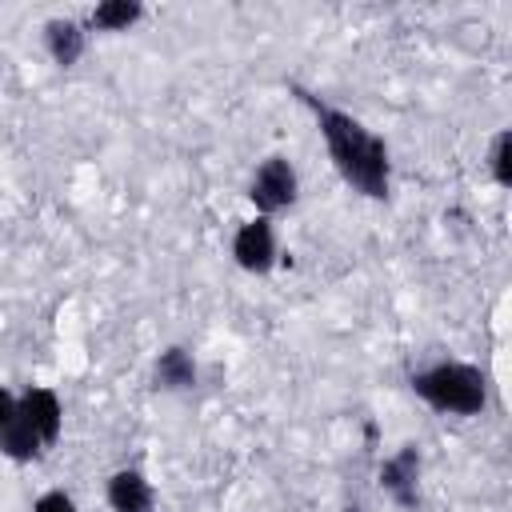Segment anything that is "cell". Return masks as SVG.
<instances>
[{
    "label": "cell",
    "instance_id": "5",
    "mask_svg": "<svg viewBox=\"0 0 512 512\" xmlns=\"http://www.w3.org/2000/svg\"><path fill=\"white\" fill-rule=\"evenodd\" d=\"M420 476H424V456H420V444H400L392 456L380 460V472H376V484L380 492L396 504V508H420Z\"/></svg>",
    "mask_w": 512,
    "mask_h": 512
},
{
    "label": "cell",
    "instance_id": "6",
    "mask_svg": "<svg viewBox=\"0 0 512 512\" xmlns=\"http://www.w3.org/2000/svg\"><path fill=\"white\" fill-rule=\"evenodd\" d=\"M16 416L36 432V440L44 448H56V440L64 432V400H60L56 388L28 384L24 392H16Z\"/></svg>",
    "mask_w": 512,
    "mask_h": 512
},
{
    "label": "cell",
    "instance_id": "2",
    "mask_svg": "<svg viewBox=\"0 0 512 512\" xmlns=\"http://www.w3.org/2000/svg\"><path fill=\"white\" fill-rule=\"evenodd\" d=\"M408 388L420 404H428L440 416H480L488 408V372L472 360H432L408 376Z\"/></svg>",
    "mask_w": 512,
    "mask_h": 512
},
{
    "label": "cell",
    "instance_id": "8",
    "mask_svg": "<svg viewBox=\"0 0 512 512\" xmlns=\"http://www.w3.org/2000/svg\"><path fill=\"white\" fill-rule=\"evenodd\" d=\"M44 52L56 68H76L80 56L88 52V24H80L76 16H52L44 20Z\"/></svg>",
    "mask_w": 512,
    "mask_h": 512
},
{
    "label": "cell",
    "instance_id": "13",
    "mask_svg": "<svg viewBox=\"0 0 512 512\" xmlns=\"http://www.w3.org/2000/svg\"><path fill=\"white\" fill-rule=\"evenodd\" d=\"M32 512H80V504L72 500V492L48 488V492H40V496L32 500Z\"/></svg>",
    "mask_w": 512,
    "mask_h": 512
},
{
    "label": "cell",
    "instance_id": "4",
    "mask_svg": "<svg viewBox=\"0 0 512 512\" xmlns=\"http://www.w3.org/2000/svg\"><path fill=\"white\" fill-rule=\"evenodd\" d=\"M232 260L248 276H268L280 260V236L268 216H248L232 232Z\"/></svg>",
    "mask_w": 512,
    "mask_h": 512
},
{
    "label": "cell",
    "instance_id": "3",
    "mask_svg": "<svg viewBox=\"0 0 512 512\" xmlns=\"http://www.w3.org/2000/svg\"><path fill=\"white\" fill-rule=\"evenodd\" d=\"M248 200L256 208V216H276V212H288L296 200H300V172L296 164L284 156V152H272L256 164L252 180H248Z\"/></svg>",
    "mask_w": 512,
    "mask_h": 512
},
{
    "label": "cell",
    "instance_id": "15",
    "mask_svg": "<svg viewBox=\"0 0 512 512\" xmlns=\"http://www.w3.org/2000/svg\"><path fill=\"white\" fill-rule=\"evenodd\" d=\"M340 512H360V508H340Z\"/></svg>",
    "mask_w": 512,
    "mask_h": 512
},
{
    "label": "cell",
    "instance_id": "10",
    "mask_svg": "<svg viewBox=\"0 0 512 512\" xmlns=\"http://www.w3.org/2000/svg\"><path fill=\"white\" fill-rule=\"evenodd\" d=\"M144 16H148V8L140 0H100L84 24H88V32H132Z\"/></svg>",
    "mask_w": 512,
    "mask_h": 512
},
{
    "label": "cell",
    "instance_id": "14",
    "mask_svg": "<svg viewBox=\"0 0 512 512\" xmlns=\"http://www.w3.org/2000/svg\"><path fill=\"white\" fill-rule=\"evenodd\" d=\"M12 416H16V392L0 384V432L12 424Z\"/></svg>",
    "mask_w": 512,
    "mask_h": 512
},
{
    "label": "cell",
    "instance_id": "1",
    "mask_svg": "<svg viewBox=\"0 0 512 512\" xmlns=\"http://www.w3.org/2000/svg\"><path fill=\"white\" fill-rule=\"evenodd\" d=\"M292 92L312 112L316 132H320L328 160L340 172V180L352 192H360L364 200H388L392 196V152H388L384 136H376L360 116L320 100L316 92H308L300 84H292Z\"/></svg>",
    "mask_w": 512,
    "mask_h": 512
},
{
    "label": "cell",
    "instance_id": "11",
    "mask_svg": "<svg viewBox=\"0 0 512 512\" xmlns=\"http://www.w3.org/2000/svg\"><path fill=\"white\" fill-rule=\"evenodd\" d=\"M48 448L36 440V432L20 420V416H12V424L0 432V456H8L12 464H32V460H40Z\"/></svg>",
    "mask_w": 512,
    "mask_h": 512
},
{
    "label": "cell",
    "instance_id": "9",
    "mask_svg": "<svg viewBox=\"0 0 512 512\" xmlns=\"http://www.w3.org/2000/svg\"><path fill=\"white\" fill-rule=\"evenodd\" d=\"M152 380H156V388H164V392H188V388L200 384V364H196V356H192L184 344H168V348L152 360Z\"/></svg>",
    "mask_w": 512,
    "mask_h": 512
},
{
    "label": "cell",
    "instance_id": "12",
    "mask_svg": "<svg viewBox=\"0 0 512 512\" xmlns=\"http://www.w3.org/2000/svg\"><path fill=\"white\" fill-rule=\"evenodd\" d=\"M488 176L496 188H512V132L500 128L488 144Z\"/></svg>",
    "mask_w": 512,
    "mask_h": 512
},
{
    "label": "cell",
    "instance_id": "7",
    "mask_svg": "<svg viewBox=\"0 0 512 512\" xmlns=\"http://www.w3.org/2000/svg\"><path fill=\"white\" fill-rule=\"evenodd\" d=\"M104 504L112 512H156V488L140 468H116L104 480Z\"/></svg>",
    "mask_w": 512,
    "mask_h": 512
}]
</instances>
